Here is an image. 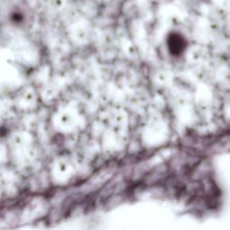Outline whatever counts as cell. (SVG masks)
I'll return each instance as SVG.
<instances>
[{
    "label": "cell",
    "instance_id": "6da1fadb",
    "mask_svg": "<svg viewBox=\"0 0 230 230\" xmlns=\"http://www.w3.org/2000/svg\"><path fill=\"white\" fill-rule=\"evenodd\" d=\"M168 48L173 55H179L184 49V42L179 35H172L168 40Z\"/></svg>",
    "mask_w": 230,
    "mask_h": 230
}]
</instances>
